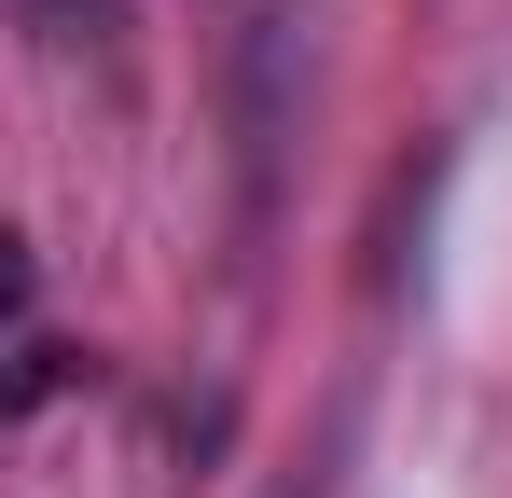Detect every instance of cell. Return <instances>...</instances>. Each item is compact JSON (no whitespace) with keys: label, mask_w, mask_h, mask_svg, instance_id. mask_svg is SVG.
<instances>
[{"label":"cell","mask_w":512,"mask_h":498,"mask_svg":"<svg viewBox=\"0 0 512 498\" xmlns=\"http://www.w3.org/2000/svg\"><path fill=\"white\" fill-rule=\"evenodd\" d=\"M291 83H305V28H291V14H263V28H250V56H236V125H250V208H263V180H277V139H291Z\"/></svg>","instance_id":"6da1fadb"},{"label":"cell","mask_w":512,"mask_h":498,"mask_svg":"<svg viewBox=\"0 0 512 498\" xmlns=\"http://www.w3.org/2000/svg\"><path fill=\"white\" fill-rule=\"evenodd\" d=\"M70 374H84L70 346H14V360H0V429H14V415H42L56 388H70Z\"/></svg>","instance_id":"7a4b0ae2"},{"label":"cell","mask_w":512,"mask_h":498,"mask_svg":"<svg viewBox=\"0 0 512 498\" xmlns=\"http://www.w3.org/2000/svg\"><path fill=\"white\" fill-rule=\"evenodd\" d=\"M28 28H42L56 56H111V28H125V0H28Z\"/></svg>","instance_id":"3957f363"},{"label":"cell","mask_w":512,"mask_h":498,"mask_svg":"<svg viewBox=\"0 0 512 498\" xmlns=\"http://www.w3.org/2000/svg\"><path fill=\"white\" fill-rule=\"evenodd\" d=\"M28 319V236H14V222H0V332Z\"/></svg>","instance_id":"277c9868"}]
</instances>
